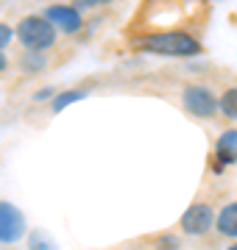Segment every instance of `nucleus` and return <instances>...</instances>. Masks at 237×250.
I'll return each instance as SVG.
<instances>
[{
    "instance_id": "obj_11",
    "label": "nucleus",
    "mask_w": 237,
    "mask_h": 250,
    "mask_svg": "<svg viewBox=\"0 0 237 250\" xmlns=\"http://www.w3.org/2000/svg\"><path fill=\"white\" fill-rule=\"evenodd\" d=\"M87 92L84 89H73V92H64V95H59V98L53 100V111H62L64 106H70V103H75V100H81Z\"/></svg>"
},
{
    "instance_id": "obj_9",
    "label": "nucleus",
    "mask_w": 237,
    "mask_h": 250,
    "mask_svg": "<svg viewBox=\"0 0 237 250\" xmlns=\"http://www.w3.org/2000/svg\"><path fill=\"white\" fill-rule=\"evenodd\" d=\"M218 108H220V114H223V117L237 120V86H235V89H226L223 95H220Z\"/></svg>"
},
{
    "instance_id": "obj_4",
    "label": "nucleus",
    "mask_w": 237,
    "mask_h": 250,
    "mask_svg": "<svg viewBox=\"0 0 237 250\" xmlns=\"http://www.w3.org/2000/svg\"><path fill=\"white\" fill-rule=\"evenodd\" d=\"M182 100H184V108L195 117H212L218 111V100L207 86H187Z\"/></svg>"
},
{
    "instance_id": "obj_7",
    "label": "nucleus",
    "mask_w": 237,
    "mask_h": 250,
    "mask_svg": "<svg viewBox=\"0 0 237 250\" xmlns=\"http://www.w3.org/2000/svg\"><path fill=\"white\" fill-rule=\"evenodd\" d=\"M215 153H218V167L237 161V131L235 128H229V131H223V134L218 136Z\"/></svg>"
},
{
    "instance_id": "obj_6",
    "label": "nucleus",
    "mask_w": 237,
    "mask_h": 250,
    "mask_svg": "<svg viewBox=\"0 0 237 250\" xmlns=\"http://www.w3.org/2000/svg\"><path fill=\"white\" fill-rule=\"evenodd\" d=\"M45 17L53 22L56 28H62L64 34H75L78 28H81V14L70 6H50L45 11Z\"/></svg>"
},
{
    "instance_id": "obj_3",
    "label": "nucleus",
    "mask_w": 237,
    "mask_h": 250,
    "mask_svg": "<svg viewBox=\"0 0 237 250\" xmlns=\"http://www.w3.org/2000/svg\"><path fill=\"white\" fill-rule=\"evenodd\" d=\"M23 233H25V217H23V211H20L17 206L0 200V242L11 245Z\"/></svg>"
},
{
    "instance_id": "obj_5",
    "label": "nucleus",
    "mask_w": 237,
    "mask_h": 250,
    "mask_svg": "<svg viewBox=\"0 0 237 250\" xmlns=\"http://www.w3.org/2000/svg\"><path fill=\"white\" fill-rule=\"evenodd\" d=\"M215 211H212L207 203H195V206H190L187 211L182 214V228H184V233H190V236H201V233H207L215 225Z\"/></svg>"
},
{
    "instance_id": "obj_12",
    "label": "nucleus",
    "mask_w": 237,
    "mask_h": 250,
    "mask_svg": "<svg viewBox=\"0 0 237 250\" xmlns=\"http://www.w3.org/2000/svg\"><path fill=\"white\" fill-rule=\"evenodd\" d=\"M45 236H42V233H34V236H31V250H56L53 245H45Z\"/></svg>"
},
{
    "instance_id": "obj_14",
    "label": "nucleus",
    "mask_w": 237,
    "mask_h": 250,
    "mask_svg": "<svg viewBox=\"0 0 237 250\" xmlns=\"http://www.w3.org/2000/svg\"><path fill=\"white\" fill-rule=\"evenodd\" d=\"M84 6H100V3H109V0H81Z\"/></svg>"
},
{
    "instance_id": "obj_2",
    "label": "nucleus",
    "mask_w": 237,
    "mask_h": 250,
    "mask_svg": "<svg viewBox=\"0 0 237 250\" xmlns=\"http://www.w3.org/2000/svg\"><path fill=\"white\" fill-rule=\"evenodd\" d=\"M140 47L154 50V53H162V56H192V53H198V42L187 34H179V31L151 34V36H145V39H140Z\"/></svg>"
},
{
    "instance_id": "obj_8",
    "label": "nucleus",
    "mask_w": 237,
    "mask_h": 250,
    "mask_svg": "<svg viewBox=\"0 0 237 250\" xmlns=\"http://www.w3.org/2000/svg\"><path fill=\"white\" fill-rule=\"evenodd\" d=\"M215 223H218V231L223 233V236H237V203L223 206Z\"/></svg>"
},
{
    "instance_id": "obj_15",
    "label": "nucleus",
    "mask_w": 237,
    "mask_h": 250,
    "mask_svg": "<svg viewBox=\"0 0 237 250\" xmlns=\"http://www.w3.org/2000/svg\"><path fill=\"white\" fill-rule=\"evenodd\" d=\"M6 64H9V62H6V56H3V53H0V72H3V70H6Z\"/></svg>"
},
{
    "instance_id": "obj_10",
    "label": "nucleus",
    "mask_w": 237,
    "mask_h": 250,
    "mask_svg": "<svg viewBox=\"0 0 237 250\" xmlns=\"http://www.w3.org/2000/svg\"><path fill=\"white\" fill-rule=\"evenodd\" d=\"M23 67H25L28 72H37V70H42V67H45V56L39 53V50H25V56H23Z\"/></svg>"
},
{
    "instance_id": "obj_16",
    "label": "nucleus",
    "mask_w": 237,
    "mask_h": 250,
    "mask_svg": "<svg viewBox=\"0 0 237 250\" xmlns=\"http://www.w3.org/2000/svg\"><path fill=\"white\" fill-rule=\"evenodd\" d=\"M229 250H237V245H232V248H229Z\"/></svg>"
},
{
    "instance_id": "obj_13",
    "label": "nucleus",
    "mask_w": 237,
    "mask_h": 250,
    "mask_svg": "<svg viewBox=\"0 0 237 250\" xmlns=\"http://www.w3.org/2000/svg\"><path fill=\"white\" fill-rule=\"evenodd\" d=\"M9 42H11V28L0 22V50H3V47L9 45Z\"/></svg>"
},
{
    "instance_id": "obj_1",
    "label": "nucleus",
    "mask_w": 237,
    "mask_h": 250,
    "mask_svg": "<svg viewBox=\"0 0 237 250\" xmlns=\"http://www.w3.org/2000/svg\"><path fill=\"white\" fill-rule=\"evenodd\" d=\"M17 39L23 42L25 50H47V47L56 42V25L47 17H31L20 20L17 25Z\"/></svg>"
}]
</instances>
